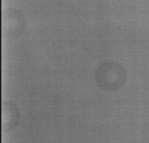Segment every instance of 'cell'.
Here are the masks:
<instances>
[{
  "label": "cell",
  "mask_w": 149,
  "mask_h": 143,
  "mask_svg": "<svg viewBox=\"0 0 149 143\" xmlns=\"http://www.w3.org/2000/svg\"><path fill=\"white\" fill-rule=\"evenodd\" d=\"M126 70L119 63L105 61L95 69V81L106 91H116L126 82Z\"/></svg>",
  "instance_id": "obj_1"
},
{
  "label": "cell",
  "mask_w": 149,
  "mask_h": 143,
  "mask_svg": "<svg viewBox=\"0 0 149 143\" xmlns=\"http://www.w3.org/2000/svg\"><path fill=\"white\" fill-rule=\"evenodd\" d=\"M25 18L22 12L17 9H8L3 13L1 29L7 38H17L25 30Z\"/></svg>",
  "instance_id": "obj_2"
},
{
  "label": "cell",
  "mask_w": 149,
  "mask_h": 143,
  "mask_svg": "<svg viewBox=\"0 0 149 143\" xmlns=\"http://www.w3.org/2000/svg\"><path fill=\"white\" fill-rule=\"evenodd\" d=\"M20 112L17 107L10 102H4L1 107V126L4 131L13 130L18 125Z\"/></svg>",
  "instance_id": "obj_3"
},
{
  "label": "cell",
  "mask_w": 149,
  "mask_h": 143,
  "mask_svg": "<svg viewBox=\"0 0 149 143\" xmlns=\"http://www.w3.org/2000/svg\"><path fill=\"white\" fill-rule=\"evenodd\" d=\"M144 141H145V143H149V130L147 131V134H145V137H144Z\"/></svg>",
  "instance_id": "obj_4"
}]
</instances>
